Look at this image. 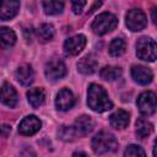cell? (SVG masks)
<instances>
[{
  "label": "cell",
  "instance_id": "obj_1",
  "mask_svg": "<svg viewBox=\"0 0 157 157\" xmlns=\"http://www.w3.org/2000/svg\"><path fill=\"white\" fill-rule=\"evenodd\" d=\"M87 104L93 112H97V113H103L105 110L112 109L113 107V103L109 99L105 90L97 83H92L88 87Z\"/></svg>",
  "mask_w": 157,
  "mask_h": 157
},
{
  "label": "cell",
  "instance_id": "obj_2",
  "mask_svg": "<svg viewBox=\"0 0 157 157\" xmlns=\"http://www.w3.org/2000/svg\"><path fill=\"white\" fill-rule=\"evenodd\" d=\"M91 146L96 155H105V153L114 152L117 150L118 141L112 132L103 130L92 137Z\"/></svg>",
  "mask_w": 157,
  "mask_h": 157
},
{
  "label": "cell",
  "instance_id": "obj_3",
  "mask_svg": "<svg viewBox=\"0 0 157 157\" xmlns=\"http://www.w3.org/2000/svg\"><path fill=\"white\" fill-rule=\"evenodd\" d=\"M117 26L118 18L115 15H113L112 12H102L94 18V21L91 25V28L96 34L103 36L105 33L112 32Z\"/></svg>",
  "mask_w": 157,
  "mask_h": 157
},
{
  "label": "cell",
  "instance_id": "obj_4",
  "mask_svg": "<svg viewBox=\"0 0 157 157\" xmlns=\"http://www.w3.org/2000/svg\"><path fill=\"white\" fill-rule=\"evenodd\" d=\"M136 55L139 59L145 61L156 60V43L152 38L141 37L136 42Z\"/></svg>",
  "mask_w": 157,
  "mask_h": 157
},
{
  "label": "cell",
  "instance_id": "obj_5",
  "mask_svg": "<svg viewBox=\"0 0 157 157\" xmlns=\"http://www.w3.org/2000/svg\"><path fill=\"white\" fill-rule=\"evenodd\" d=\"M126 27L132 32H139L147 26V17L140 9H131L125 16Z\"/></svg>",
  "mask_w": 157,
  "mask_h": 157
},
{
  "label": "cell",
  "instance_id": "obj_6",
  "mask_svg": "<svg viewBox=\"0 0 157 157\" xmlns=\"http://www.w3.org/2000/svg\"><path fill=\"white\" fill-rule=\"evenodd\" d=\"M136 104L142 115L148 117V115L155 114V112H156V93L153 91L142 92L137 97Z\"/></svg>",
  "mask_w": 157,
  "mask_h": 157
},
{
  "label": "cell",
  "instance_id": "obj_7",
  "mask_svg": "<svg viewBox=\"0 0 157 157\" xmlns=\"http://www.w3.org/2000/svg\"><path fill=\"white\" fill-rule=\"evenodd\" d=\"M44 72L48 80H60L66 75V66L60 59H52L45 64Z\"/></svg>",
  "mask_w": 157,
  "mask_h": 157
},
{
  "label": "cell",
  "instance_id": "obj_8",
  "mask_svg": "<svg viewBox=\"0 0 157 157\" xmlns=\"http://www.w3.org/2000/svg\"><path fill=\"white\" fill-rule=\"evenodd\" d=\"M86 37L83 34H76L74 37H70L64 43V52L66 55L75 56L78 53L82 52V49L86 45Z\"/></svg>",
  "mask_w": 157,
  "mask_h": 157
},
{
  "label": "cell",
  "instance_id": "obj_9",
  "mask_svg": "<svg viewBox=\"0 0 157 157\" xmlns=\"http://www.w3.org/2000/svg\"><path fill=\"white\" fill-rule=\"evenodd\" d=\"M40 126L42 123L36 115H28L23 118L18 124V132L23 136H31L34 135L37 131H39Z\"/></svg>",
  "mask_w": 157,
  "mask_h": 157
},
{
  "label": "cell",
  "instance_id": "obj_10",
  "mask_svg": "<svg viewBox=\"0 0 157 157\" xmlns=\"http://www.w3.org/2000/svg\"><path fill=\"white\" fill-rule=\"evenodd\" d=\"M74 104H75V96L69 88H63L58 92L56 98H55L56 109L65 112V110L71 109Z\"/></svg>",
  "mask_w": 157,
  "mask_h": 157
},
{
  "label": "cell",
  "instance_id": "obj_11",
  "mask_svg": "<svg viewBox=\"0 0 157 157\" xmlns=\"http://www.w3.org/2000/svg\"><path fill=\"white\" fill-rule=\"evenodd\" d=\"M18 101V96L16 90L7 82H5L1 87H0V102L10 108H13L17 104Z\"/></svg>",
  "mask_w": 157,
  "mask_h": 157
},
{
  "label": "cell",
  "instance_id": "obj_12",
  "mask_svg": "<svg viewBox=\"0 0 157 157\" xmlns=\"http://www.w3.org/2000/svg\"><path fill=\"white\" fill-rule=\"evenodd\" d=\"M131 76L134 81H136L140 85H148L153 78L151 69L142 65H134L131 67Z\"/></svg>",
  "mask_w": 157,
  "mask_h": 157
},
{
  "label": "cell",
  "instance_id": "obj_13",
  "mask_svg": "<svg viewBox=\"0 0 157 157\" xmlns=\"http://www.w3.org/2000/svg\"><path fill=\"white\" fill-rule=\"evenodd\" d=\"M20 10V2L17 0L0 1V18L4 21L13 18Z\"/></svg>",
  "mask_w": 157,
  "mask_h": 157
},
{
  "label": "cell",
  "instance_id": "obj_14",
  "mask_svg": "<svg viewBox=\"0 0 157 157\" xmlns=\"http://www.w3.org/2000/svg\"><path fill=\"white\" fill-rule=\"evenodd\" d=\"M93 126H94V123H93L91 117L81 115L75 120L72 128H74V130H75V132H76V135L78 137V136H86L88 132L92 131Z\"/></svg>",
  "mask_w": 157,
  "mask_h": 157
},
{
  "label": "cell",
  "instance_id": "obj_15",
  "mask_svg": "<svg viewBox=\"0 0 157 157\" xmlns=\"http://www.w3.org/2000/svg\"><path fill=\"white\" fill-rule=\"evenodd\" d=\"M15 76L17 78V81L22 86H29L33 82L34 72H33V69L31 67V65L23 64V65H21V66L17 67V70L15 72Z\"/></svg>",
  "mask_w": 157,
  "mask_h": 157
},
{
  "label": "cell",
  "instance_id": "obj_16",
  "mask_svg": "<svg viewBox=\"0 0 157 157\" xmlns=\"http://www.w3.org/2000/svg\"><path fill=\"white\" fill-rule=\"evenodd\" d=\"M130 121V115L124 109H118L109 117V123L114 129H125Z\"/></svg>",
  "mask_w": 157,
  "mask_h": 157
},
{
  "label": "cell",
  "instance_id": "obj_17",
  "mask_svg": "<svg viewBox=\"0 0 157 157\" xmlns=\"http://www.w3.org/2000/svg\"><path fill=\"white\" fill-rule=\"evenodd\" d=\"M98 67V63L97 60L91 56V55H87V56H83L82 59L78 60L77 63V70L81 72V74H85V75H91L93 74Z\"/></svg>",
  "mask_w": 157,
  "mask_h": 157
},
{
  "label": "cell",
  "instance_id": "obj_18",
  "mask_svg": "<svg viewBox=\"0 0 157 157\" xmlns=\"http://www.w3.org/2000/svg\"><path fill=\"white\" fill-rule=\"evenodd\" d=\"M16 33L9 27H0V48L9 49L16 43Z\"/></svg>",
  "mask_w": 157,
  "mask_h": 157
},
{
  "label": "cell",
  "instance_id": "obj_19",
  "mask_svg": "<svg viewBox=\"0 0 157 157\" xmlns=\"http://www.w3.org/2000/svg\"><path fill=\"white\" fill-rule=\"evenodd\" d=\"M27 99L29 102V104L33 108H38L40 107L44 101H45V92L43 88L40 87H36V88H31L27 92Z\"/></svg>",
  "mask_w": 157,
  "mask_h": 157
},
{
  "label": "cell",
  "instance_id": "obj_20",
  "mask_svg": "<svg viewBox=\"0 0 157 157\" xmlns=\"http://www.w3.org/2000/svg\"><path fill=\"white\" fill-rule=\"evenodd\" d=\"M123 74V70L119 67V66H113V65H108V66H104L101 71H99V75L103 80L105 81H114L117 78H119Z\"/></svg>",
  "mask_w": 157,
  "mask_h": 157
},
{
  "label": "cell",
  "instance_id": "obj_21",
  "mask_svg": "<svg viewBox=\"0 0 157 157\" xmlns=\"http://www.w3.org/2000/svg\"><path fill=\"white\" fill-rule=\"evenodd\" d=\"M136 135L140 137V139H144V137H147L148 135H151V132L153 131V126L150 121H147V119H144V118H139L136 120Z\"/></svg>",
  "mask_w": 157,
  "mask_h": 157
},
{
  "label": "cell",
  "instance_id": "obj_22",
  "mask_svg": "<svg viewBox=\"0 0 157 157\" xmlns=\"http://www.w3.org/2000/svg\"><path fill=\"white\" fill-rule=\"evenodd\" d=\"M54 33H55L54 27L49 23H43L37 29V37L42 43H47V42L52 40L54 37Z\"/></svg>",
  "mask_w": 157,
  "mask_h": 157
},
{
  "label": "cell",
  "instance_id": "obj_23",
  "mask_svg": "<svg viewBox=\"0 0 157 157\" xmlns=\"http://www.w3.org/2000/svg\"><path fill=\"white\" fill-rule=\"evenodd\" d=\"M126 43L123 38H114L109 44V54L112 56H120L125 53Z\"/></svg>",
  "mask_w": 157,
  "mask_h": 157
},
{
  "label": "cell",
  "instance_id": "obj_24",
  "mask_svg": "<svg viewBox=\"0 0 157 157\" xmlns=\"http://www.w3.org/2000/svg\"><path fill=\"white\" fill-rule=\"evenodd\" d=\"M42 5L47 15H58L64 9L63 1H43Z\"/></svg>",
  "mask_w": 157,
  "mask_h": 157
},
{
  "label": "cell",
  "instance_id": "obj_25",
  "mask_svg": "<svg viewBox=\"0 0 157 157\" xmlns=\"http://www.w3.org/2000/svg\"><path fill=\"white\" fill-rule=\"evenodd\" d=\"M124 157H146L142 147L137 145H129L124 151Z\"/></svg>",
  "mask_w": 157,
  "mask_h": 157
},
{
  "label": "cell",
  "instance_id": "obj_26",
  "mask_svg": "<svg viewBox=\"0 0 157 157\" xmlns=\"http://www.w3.org/2000/svg\"><path fill=\"white\" fill-rule=\"evenodd\" d=\"M58 134H59L60 139L64 140V141H72V140H75V137H77V135H76V132H75L72 126H65L64 125V126L60 128Z\"/></svg>",
  "mask_w": 157,
  "mask_h": 157
},
{
  "label": "cell",
  "instance_id": "obj_27",
  "mask_svg": "<svg viewBox=\"0 0 157 157\" xmlns=\"http://www.w3.org/2000/svg\"><path fill=\"white\" fill-rule=\"evenodd\" d=\"M71 5H72V11H74V13L78 15V13L82 12V9H83V6L86 5V1H72Z\"/></svg>",
  "mask_w": 157,
  "mask_h": 157
},
{
  "label": "cell",
  "instance_id": "obj_28",
  "mask_svg": "<svg viewBox=\"0 0 157 157\" xmlns=\"http://www.w3.org/2000/svg\"><path fill=\"white\" fill-rule=\"evenodd\" d=\"M20 156H21V157H37V156H36V152H34L31 147H25V148L21 151Z\"/></svg>",
  "mask_w": 157,
  "mask_h": 157
},
{
  "label": "cell",
  "instance_id": "obj_29",
  "mask_svg": "<svg viewBox=\"0 0 157 157\" xmlns=\"http://www.w3.org/2000/svg\"><path fill=\"white\" fill-rule=\"evenodd\" d=\"M11 132V126L7 125V124H2L0 125V135L4 136V137H7Z\"/></svg>",
  "mask_w": 157,
  "mask_h": 157
},
{
  "label": "cell",
  "instance_id": "obj_30",
  "mask_svg": "<svg viewBox=\"0 0 157 157\" xmlns=\"http://www.w3.org/2000/svg\"><path fill=\"white\" fill-rule=\"evenodd\" d=\"M72 157H88V156L86 153H83V152H75L72 155Z\"/></svg>",
  "mask_w": 157,
  "mask_h": 157
}]
</instances>
